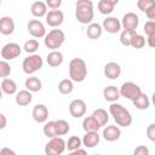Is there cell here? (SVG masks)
I'll return each instance as SVG.
<instances>
[{
    "label": "cell",
    "instance_id": "1",
    "mask_svg": "<svg viewBox=\"0 0 155 155\" xmlns=\"http://www.w3.org/2000/svg\"><path fill=\"white\" fill-rule=\"evenodd\" d=\"M75 17L81 24H91L93 19V2L91 0H78L75 4Z\"/></svg>",
    "mask_w": 155,
    "mask_h": 155
},
{
    "label": "cell",
    "instance_id": "2",
    "mask_svg": "<svg viewBox=\"0 0 155 155\" xmlns=\"http://www.w3.org/2000/svg\"><path fill=\"white\" fill-rule=\"evenodd\" d=\"M109 113L115 120L117 126L121 127H128L132 124V115L131 113L121 104L119 103H111L109 107Z\"/></svg>",
    "mask_w": 155,
    "mask_h": 155
},
{
    "label": "cell",
    "instance_id": "3",
    "mask_svg": "<svg viewBox=\"0 0 155 155\" xmlns=\"http://www.w3.org/2000/svg\"><path fill=\"white\" fill-rule=\"evenodd\" d=\"M69 78L75 82H82L87 76V65L82 58H73L68 67Z\"/></svg>",
    "mask_w": 155,
    "mask_h": 155
},
{
    "label": "cell",
    "instance_id": "4",
    "mask_svg": "<svg viewBox=\"0 0 155 155\" xmlns=\"http://www.w3.org/2000/svg\"><path fill=\"white\" fill-rule=\"evenodd\" d=\"M65 40V34L63 30L61 29H52L50 30L45 39H44V44L47 48L52 50V51H57V48H59Z\"/></svg>",
    "mask_w": 155,
    "mask_h": 155
},
{
    "label": "cell",
    "instance_id": "5",
    "mask_svg": "<svg viewBox=\"0 0 155 155\" xmlns=\"http://www.w3.org/2000/svg\"><path fill=\"white\" fill-rule=\"evenodd\" d=\"M42 64H44V61L41 58L40 54H29L28 57H25L23 59V63H22V69L25 74L28 75H31L34 74L35 71L40 70L42 68Z\"/></svg>",
    "mask_w": 155,
    "mask_h": 155
},
{
    "label": "cell",
    "instance_id": "6",
    "mask_svg": "<svg viewBox=\"0 0 155 155\" xmlns=\"http://www.w3.org/2000/svg\"><path fill=\"white\" fill-rule=\"evenodd\" d=\"M67 149V142L61 137H54L50 139L45 145V155H62Z\"/></svg>",
    "mask_w": 155,
    "mask_h": 155
},
{
    "label": "cell",
    "instance_id": "7",
    "mask_svg": "<svg viewBox=\"0 0 155 155\" xmlns=\"http://www.w3.org/2000/svg\"><path fill=\"white\" fill-rule=\"evenodd\" d=\"M120 90V94L121 97H125L126 99H130V101H136L143 92L140 90V87L132 82V81H127V82H124L121 85V87L119 88Z\"/></svg>",
    "mask_w": 155,
    "mask_h": 155
},
{
    "label": "cell",
    "instance_id": "8",
    "mask_svg": "<svg viewBox=\"0 0 155 155\" xmlns=\"http://www.w3.org/2000/svg\"><path fill=\"white\" fill-rule=\"evenodd\" d=\"M21 52H22V47L17 42H8L2 46L0 54L4 61H12L17 58L21 54Z\"/></svg>",
    "mask_w": 155,
    "mask_h": 155
},
{
    "label": "cell",
    "instance_id": "9",
    "mask_svg": "<svg viewBox=\"0 0 155 155\" xmlns=\"http://www.w3.org/2000/svg\"><path fill=\"white\" fill-rule=\"evenodd\" d=\"M27 29H28V33L33 38L40 39V38L46 36V28L42 24V22L39 19H30L27 24Z\"/></svg>",
    "mask_w": 155,
    "mask_h": 155
},
{
    "label": "cell",
    "instance_id": "10",
    "mask_svg": "<svg viewBox=\"0 0 155 155\" xmlns=\"http://www.w3.org/2000/svg\"><path fill=\"white\" fill-rule=\"evenodd\" d=\"M86 109H87V107H86L85 101L79 99V98L73 99L69 104V113L73 117H76V119L82 117L86 114Z\"/></svg>",
    "mask_w": 155,
    "mask_h": 155
},
{
    "label": "cell",
    "instance_id": "11",
    "mask_svg": "<svg viewBox=\"0 0 155 155\" xmlns=\"http://www.w3.org/2000/svg\"><path fill=\"white\" fill-rule=\"evenodd\" d=\"M139 24V17L134 12H127L122 16L121 25L124 30H136Z\"/></svg>",
    "mask_w": 155,
    "mask_h": 155
},
{
    "label": "cell",
    "instance_id": "12",
    "mask_svg": "<svg viewBox=\"0 0 155 155\" xmlns=\"http://www.w3.org/2000/svg\"><path fill=\"white\" fill-rule=\"evenodd\" d=\"M103 29L107 31V33H109V34H116V33H119L120 30H121V22H120V19L119 18H116V17H114V16H109V17H107L104 21H103Z\"/></svg>",
    "mask_w": 155,
    "mask_h": 155
},
{
    "label": "cell",
    "instance_id": "13",
    "mask_svg": "<svg viewBox=\"0 0 155 155\" xmlns=\"http://www.w3.org/2000/svg\"><path fill=\"white\" fill-rule=\"evenodd\" d=\"M64 21V15L61 10H50L46 15V23L52 27V28H56V27H59Z\"/></svg>",
    "mask_w": 155,
    "mask_h": 155
},
{
    "label": "cell",
    "instance_id": "14",
    "mask_svg": "<svg viewBox=\"0 0 155 155\" xmlns=\"http://www.w3.org/2000/svg\"><path fill=\"white\" fill-rule=\"evenodd\" d=\"M31 116L33 119L39 122V124H42V122H46L47 117H48V109L45 104H36L34 108H33V111H31Z\"/></svg>",
    "mask_w": 155,
    "mask_h": 155
},
{
    "label": "cell",
    "instance_id": "15",
    "mask_svg": "<svg viewBox=\"0 0 155 155\" xmlns=\"http://www.w3.org/2000/svg\"><path fill=\"white\" fill-rule=\"evenodd\" d=\"M104 75L110 79V80H115L121 75V67L119 63L116 62H109L104 65Z\"/></svg>",
    "mask_w": 155,
    "mask_h": 155
},
{
    "label": "cell",
    "instance_id": "16",
    "mask_svg": "<svg viewBox=\"0 0 155 155\" xmlns=\"http://www.w3.org/2000/svg\"><path fill=\"white\" fill-rule=\"evenodd\" d=\"M120 136H121V130L119 126L109 125L103 130V138L107 142H115L120 138Z\"/></svg>",
    "mask_w": 155,
    "mask_h": 155
},
{
    "label": "cell",
    "instance_id": "17",
    "mask_svg": "<svg viewBox=\"0 0 155 155\" xmlns=\"http://www.w3.org/2000/svg\"><path fill=\"white\" fill-rule=\"evenodd\" d=\"M15 31V22L11 17L4 16L0 18V33L2 35H11Z\"/></svg>",
    "mask_w": 155,
    "mask_h": 155
},
{
    "label": "cell",
    "instance_id": "18",
    "mask_svg": "<svg viewBox=\"0 0 155 155\" xmlns=\"http://www.w3.org/2000/svg\"><path fill=\"white\" fill-rule=\"evenodd\" d=\"M103 97L105 101L110 102V103H116L117 99L121 97L120 94V90L114 86V85H110V86H107L104 90H103Z\"/></svg>",
    "mask_w": 155,
    "mask_h": 155
},
{
    "label": "cell",
    "instance_id": "19",
    "mask_svg": "<svg viewBox=\"0 0 155 155\" xmlns=\"http://www.w3.org/2000/svg\"><path fill=\"white\" fill-rule=\"evenodd\" d=\"M30 12H31V15L34 17H38V18L44 17V16L46 17V15L48 12L46 2H44V1H34L31 4V6H30Z\"/></svg>",
    "mask_w": 155,
    "mask_h": 155
},
{
    "label": "cell",
    "instance_id": "20",
    "mask_svg": "<svg viewBox=\"0 0 155 155\" xmlns=\"http://www.w3.org/2000/svg\"><path fill=\"white\" fill-rule=\"evenodd\" d=\"M46 62L50 67L57 68L63 63V53L58 50L57 51H51L46 57Z\"/></svg>",
    "mask_w": 155,
    "mask_h": 155
},
{
    "label": "cell",
    "instance_id": "21",
    "mask_svg": "<svg viewBox=\"0 0 155 155\" xmlns=\"http://www.w3.org/2000/svg\"><path fill=\"white\" fill-rule=\"evenodd\" d=\"M117 0H101L98 2V11L102 15H110L114 11V7L117 5Z\"/></svg>",
    "mask_w": 155,
    "mask_h": 155
},
{
    "label": "cell",
    "instance_id": "22",
    "mask_svg": "<svg viewBox=\"0 0 155 155\" xmlns=\"http://www.w3.org/2000/svg\"><path fill=\"white\" fill-rule=\"evenodd\" d=\"M99 134L98 132H86L85 136L82 137V145L86 148H94L99 143Z\"/></svg>",
    "mask_w": 155,
    "mask_h": 155
},
{
    "label": "cell",
    "instance_id": "23",
    "mask_svg": "<svg viewBox=\"0 0 155 155\" xmlns=\"http://www.w3.org/2000/svg\"><path fill=\"white\" fill-rule=\"evenodd\" d=\"M102 33H103V27L99 23H91V24L87 25L86 34H87L88 39L97 40V39H99L102 36Z\"/></svg>",
    "mask_w": 155,
    "mask_h": 155
},
{
    "label": "cell",
    "instance_id": "24",
    "mask_svg": "<svg viewBox=\"0 0 155 155\" xmlns=\"http://www.w3.org/2000/svg\"><path fill=\"white\" fill-rule=\"evenodd\" d=\"M16 103L19 105V107H25L28 104L31 103L33 101V96H31V92L28 91V90H22L19 92H17L16 94Z\"/></svg>",
    "mask_w": 155,
    "mask_h": 155
},
{
    "label": "cell",
    "instance_id": "25",
    "mask_svg": "<svg viewBox=\"0 0 155 155\" xmlns=\"http://www.w3.org/2000/svg\"><path fill=\"white\" fill-rule=\"evenodd\" d=\"M24 86H25V90H28L30 92H39L42 88V82L36 76H29V78H27Z\"/></svg>",
    "mask_w": 155,
    "mask_h": 155
},
{
    "label": "cell",
    "instance_id": "26",
    "mask_svg": "<svg viewBox=\"0 0 155 155\" xmlns=\"http://www.w3.org/2000/svg\"><path fill=\"white\" fill-rule=\"evenodd\" d=\"M82 128L85 130V132H98V130L101 128V125L91 115V116H86L82 120Z\"/></svg>",
    "mask_w": 155,
    "mask_h": 155
},
{
    "label": "cell",
    "instance_id": "27",
    "mask_svg": "<svg viewBox=\"0 0 155 155\" xmlns=\"http://www.w3.org/2000/svg\"><path fill=\"white\" fill-rule=\"evenodd\" d=\"M0 86H1V91L5 94H15L17 92V85L12 79H2Z\"/></svg>",
    "mask_w": 155,
    "mask_h": 155
},
{
    "label": "cell",
    "instance_id": "28",
    "mask_svg": "<svg viewBox=\"0 0 155 155\" xmlns=\"http://www.w3.org/2000/svg\"><path fill=\"white\" fill-rule=\"evenodd\" d=\"M92 116L97 120V122L101 125V127H102V126H105L107 122L109 121V114L107 113V110H104V109H102V108L96 109V110L92 113Z\"/></svg>",
    "mask_w": 155,
    "mask_h": 155
},
{
    "label": "cell",
    "instance_id": "29",
    "mask_svg": "<svg viewBox=\"0 0 155 155\" xmlns=\"http://www.w3.org/2000/svg\"><path fill=\"white\" fill-rule=\"evenodd\" d=\"M74 90V84H73V80L70 79H63L59 81L58 84V91L62 93V94H70Z\"/></svg>",
    "mask_w": 155,
    "mask_h": 155
},
{
    "label": "cell",
    "instance_id": "30",
    "mask_svg": "<svg viewBox=\"0 0 155 155\" xmlns=\"http://www.w3.org/2000/svg\"><path fill=\"white\" fill-rule=\"evenodd\" d=\"M132 103H133V105H134L137 109H139V110H147V109L149 108V105H150L149 97H148L145 93H142V94H140L136 101H133Z\"/></svg>",
    "mask_w": 155,
    "mask_h": 155
},
{
    "label": "cell",
    "instance_id": "31",
    "mask_svg": "<svg viewBox=\"0 0 155 155\" xmlns=\"http://www.w3.org/2000/svg\"><path fill=\"white\" fill-rule=\"evenodd\" d=\"M42 131H44V134L47 138H50V139H52L54 137H58L57 136V130H56V121H48V122H46L45 126H44V128H42Z\"/></svg>",
    "mask_w": 155,
    "mask_h": 155
},
{
    "label": "cell",
    "instance_id": "32",
    "mask_svg": "<svg viewBox=\"0 0 155 155\" xmlns=\"http://www.w3.org/2000/svg\"><path fill=\"white\" fill-rule=\"evenodd\" d=\"M137 34L136 30H122L120 34V42L124 46H131L132 38Z\"/></svg>",
    "mask_w": 155,
    "mask_h": 155
},
{
    "label": "cell",
    "instance_id": "33",
    "mask_svg": "<svg viewBox=\"0 0 155 155\" xmlns=\"http://www.w3.org/2000/svg\"><path fill=\"white\" fill-rule=\"evenodd\" d=\"M39 48V41L36 39H29L24 42V46H23V50L29 53V54H35V52L38 51Z\"/></svg>",
    "mask_w": 155,
    "mask_h": 155
},
{
    "label": "cell",
    "instance_id": "34",
    "mask_svg": "<svg viewBox=\"0 0 155 155\" xmlns=\"http://www.w3.org/2000/svg\"><path fill=\"white\" fill-rule=\"evenodd\" d=\"M56 130H57V136L59 137V136L67 134L70 130V126L65 120L59 119V120H56Z\"/></svg>",
    "mask_w": 155,
    "mask_h": 155
},
{
    "label": "cell",
    "instance_id": "35",
    "mask_svg": "<svg viewBox=\"0 0 155 155\" xmlns=\"http://www.w3.org/2000/svg\"><path fill=\"white\" fill-rule=\"evenodd\" d=\"M81 145H82V139L79 138L78 136H71L67 142V149L69 151H75L78 149H80Z\"/></svg>",
    "mask_w": 155,
    "mask_h": 155
},
{
    "label": "cell",
    "instance_id": "36",
    "mask_svg": "<svg viewBox=\"0 0 155 155\" xmlns=\"http://www.w3.org/2000/svg\"><path fill=\"white\" fill-rule=\"evenodd\" d=\"M137 7H138L142 12L147 13V12H149L153 7H155V0H138V1H137Z\"/></svg>",
    "mask_w": 155,
    "mask_h": 155
},
{
    "label": "cell",
    "instance_id": "37",
    "mask_svg": "<svg viewBox=\"0 0 155 155\" xmlns=\"http://www.w3.org/2000/svg\"><path fill=\"white\" fill-rule=\"evenodd\" d=\"M145 45V38L140 34H136L133 38H132V41H131V46L133 48H143Z\"/></svg>",
    "mask_w": 155,
    "mask_h": 155
},
{
    "label": "cell",
    "instance_id": "38",
    "mask_svg": "<svg viewBox=\"0 0 155 155\" xmlns=\"http://www.w3.org/2000/svg\"><path fill=\"white\" fill-rule=\"evenodd\" d=\"M11 74V67L7 63V61H1L0 62V78L7 79V76Z\"/></svg>",
    "mask_w": 155,
    "mask_h": 155
},
{
    "label": "cell",
    "instance_id": "39",
    "mask_svg": "<svg viewBox=\"0 0 155 155\" xmlns=\"http://www.w3.org/2000/svg\"><path fill=\"white\" fill-rule=\"evenodd\" d=\"M144 33L148 35V38L155 35V22L154 21H147L144 24Z\"/></svg>",
    "mask_w": 155,
    "mask_h": 155
},
{
    "label": "cell",
    "instance_id": "40",
    "mask_svg": "<svg viewBox=\"0 0 155 155\" xmlns=\"http://www.w3.org/2000/svg\"><path fill=\"white\" fill-rule=\"evenodd\" d=\"M147 137H148L149 140H151V142L155 143V122L154 124H150L147 127Z\"/></svg>",
    "mask_w": 155,
    "mask_h": 155
},
{
    "label": "cell",
    "instance_id": "41",
    "mask_svg": "<svg viewBox=\"0 0 155 155\" xmlns=\"http://www.w3.org/2000/svg\"><path fill=\"white\" fill-rule=\"evenodd\" d=\"M133 155H149V149L147 145H138L134 148Z\"/></svg>",
    "mask_w": 155,
    "mask_h": 155
},
{
    "label": "cell",
    "instance_id": "42",
    "mask_svg": "<svg viewBox=\"0 0 155 155\" xmlns=\"http://www.w3.org/2000/svg\"><path fill=\"white\" fill-rule=\"evenodd\" d=\"M46 5L51 10H58L61 7V5H62V0H47Z\"/></svg>",
    "mask_w": 155,
    "mask_h": 155
},
{
    "label": "cell",
    "instance_id": "43",
    "mask_svg": "<svg viewBox=\"0 0 155 155\" xmlns=\"http://www.w3.org/2000/svg\"><path fill=\"white\" fill-rule=\"evenodd\" d=\"M0 155H17L12 149H10V148H7V147H4V148H1V150H0Z\"/></svg>",
    "mask_w": 155,
    "mask_h": 155
},
{
    "label": "cell",
    "instance_id": "44",
    "mask_svg": "<svg viewBox=\"0 0 155 155\" xmlns=\"http://www.w3.org/2000/svg\"><path fill=\"white\" fill-rule=\"evenodd\" d=\"M68 155H87V153H86V150L85 149H78V150H75V151H70Z\"/></svg>",
    "mask_w": 155,
    "mask_h": 155
},
{
    "label": "cell",
    "instance_id": "45",
    "mask_svg": "<svg viewBox=\"0 0 155 155\" xmlns=\"http://www.w3.org/2000/svg\"><path fill=\"white\" fill-rule=\"evenodd\" d=\"M145 15H147V17L149 18V21H154V22H155V7H153V8H151L149 12H147Z\"/></svg>",
    "mask_w": 155,
    "mask_h": 155
},
{
    "label": "cell",
    "instance_id": "46",
    "mask_svg": "<svg viewBox=\"0 0 155 155\" xmlns=\"http://www.w3.org/2000/svg\"><path fill=\"white\" fill-rule=\"evenodd\" d=\"M147 42H148V45H149L151 48H155V35L148 38V39H147Z\"/></svg>",
    "mask_w": 155,
    "mask_h": 155
},
{
    "label": "cell",
    "instance_id": "47",
    "mask_svg": "<svg viewBox=\"0 0 155 155\" xmlns=\"http://www.w3.org/2000/svg\"><path fill=\"white\" fill-rule=\"evenodd\" d=\"M0 120H1V124H0V128L4 130L5 126H6V116L4 114H0Z\"/></svg>",
    "mask_w": 155,
    "mask_h": 155
},
{
    "label": "cell",
    "instance_id": "48",
    "mask_svg": "<svg viewBox=\"0 0 155 155\" xmlns=\"http://www.w3.org/2000/svg\"><path fill=\"white\" fill-rule=\"evenodd\" d=\"M151 102H153V104L155 105V92H154L153 96H151Z\"/></svg>",
    "mask_w": 155,
    "mask_h": 155
},
{
    "label": "cell",
    "instance_id": "49",
    "mask_svg": "<svg viewBox=\"0 0 155 155\" xmlns=\"http://www.w3.org/2000/svg\"><path fill=\"white\" fill-rule=\"evenodd\" d=\"M94 155H99V154H94Z\"/></svg>",
    "mask_w": 155,
    "mask_h": 155
}]
</instances>
